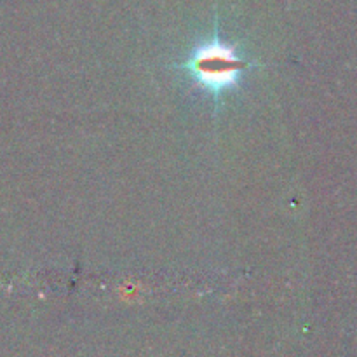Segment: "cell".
Listing matches in <instances>:
<instances>
[{
    "mask_svg": "<svg viewBox=\"0 0 357 357\" xmlns=\"http://www.w3.org/2000/svg\"><path fill=\"white\" fill-rule=\"evenodd\" d=\"M257 65V61L244 58V52H241L237 45L223 40L216 21L213 37L195 44L176 68L187 73L197 89L209 94L218 110L222 98L237 89L243 82L244 72Z\"/></svg>",
    "mask_w": 357,
    "mask_h": 357,
    "instance_id": "1",
    "label": "cell"
}]
</instances>
